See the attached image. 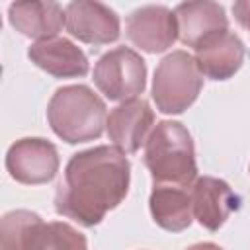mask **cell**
I'll list each match as a JSON object with an SVG mask.
<instances>
[{"mask_svg": "<svg viewBox=\"0 0 250 250\" xmlns=\"http://www.w3.org/2000/svg\"><path fill=\"white\" fill-rule=\"evenodd\" d=\"M145 166L154 186L191 188L197 180V164L189 131L180 121L156 123L145 143Z\"/></svg>", "mask_w": 250, "mask_h": 250, "instance_id": "obj_2", "label": "cell"}, {"mask_svg": "<svg viewBox=\"0 0 250 250\" xmlns=\"http://www.w3.org/2000/svg\"><path fill=\"white\" fill-rule=\"evenodd\" d=\"M27 250H88L86 236L62 221L41 223Z\"/></svg>", "mask_w": 250, "mask_h": 250, "instance_id": "obj_17", "label": "cell"}, {"mask_svg": "<svg viewBox=\"0 0 250 250\" xmlns=\"http://www.w3.org/2000/svg\"><path fill=\"white\" fill-rule=\"evenodd\" d=\"M6 168L10 176L27 186L47 184L57 176L59 152L53 143L39 137H25L16 141L6 154Z\"/></svg>", "mask_w": 250, "mask_h": 250, "instance_id": "obj_6", "label": "cell"}, {"mask_svg": "<svg viewBox=\"0 0 250 250\" xmlns=\"http://www.w3.org/2000/svg\"><path fill=\"white\" fill-rule=\"evenodd\" d=\"M129 41L146 53H162L178 39V21L166 6H143L133 10L125 20Z\"/></svg>", "mask_w": 250, "mask_h": 250, "instance_id": "obj_7", "label": "cell"}, {"mask_svg": "<svg viewBox=\"0 0 250 250\" xmlns=\"http://www.w3.org/2000/svg\"><path fill=\"white\" fill-rule=\"evenodd\" d=\"M203 88V74L195 59L188 51H172L166 55L152 78V100L156 109L168 115L186 111Z\"/></svg>", "mask_w": 250, "mask_h": 250, "instance_id": "obj_4", "label": "cell"}, {"mask_svg": "<svg viewBox=\"0 0 250 250\" xmlns=\"http://www.w3.org/2000/svg\"><path fill=\"white\" fill-rule=\"evenodd\" d=\"M66 29L82 43L107 45L119 37V16L102 2L76 0L64 8Z\"/></svg>", "mask_w": 250, "mask_h": 250, "instance_id": "obj_9", "label": "cell"}, {"mask_svg": "<svg viewBox=\"0 0 250 250\" xmlns=\"http://www.w3.org/2000/svg\"><path fill=\"white\" fill-rule=\"evenodd\" d=\"M27 57L35 66L57 78L84 76L90 68L86 53L64 37L35 41L27 49Z\"/></svg>", "mask_w": 250, "mask_h": 250, "instance_id": "obj_12", "label": "cell"}, {"mask_svg": "<svg viewBox=\"0 0 250 250\" xmlns=\"http://www.w3.org/2000/svg\"><path fill=\"white\" fill-rule=\"evenodd\" d=\"M174 16L178 21V39L193 49L211 37L229 31V18L225 8L217 2H182L174 8Z\"/></svg>", "mask_w": 250, "mask_h": 250, "instance_id": "obj_11", "label": "cell"}, {"mask_svg": "<svg viewBox=\"0 0 250 250\" xmlns=\"http://www.w3.org/2000/svg\"><path fill=\"white\" fill-rule=\"evenodd\" d=\"M94 84L111 102L135 100L146 86V64L133 49L115 47L98 59Z\"/></svg>", "mask_w": 250, "mask_h": 250, "instance_id": "obj_5", "label": "cell"}, {"mask_svg": "<svg viewBox=\"0 0 250 250\" xmlns=\"http://www.w3.org/2000/svg\"><path fill=\"white\" fill-rule=\"evenodd\" d=\"M232 14L236 18V21L250 31V0H240L232 4Z\"/></svg>", "mask_w": 250, "mask_h": 250, "instance_id": "obj_18", "label": "cell"}, {"mask_svg": "<svg viewBox=\"0 0 250 250\" xmlns=\"http://www.w3.org/2000/svg\"><path fill=\"white\" fill-rule=\"evenodd\" d=\"M193 59L203 76L211 80H229L242 66L244 45L232 31H223L199 45Z\"/></svg>", "mask_w": 250, "mask_h": 250, "instance_id": "obj_14", "label": "cell"}, {"mask_svg": "<svg viewBox=\"0 0 250 250\" xmlns=\"http://www.w3.org/2000/svg\"><path fill=\"white\" fill-rule=\"evenodd\" d=\"M129 180L131 164L119 148L100 145L76 152L55 193V209L82 227H94L125 199Z\"/></svg>", "mask_w": 250, "mask_h": 250, "instance_id": "obj_1", "label": "cell"}, {"mask_svg": "<svg viewBox=\"0 0 250 250\" xmlns=\"http://www.w3.org/2000/svg\"><path fill=\"white\" fill-rule=\"evenodd\" d=\"M154 111L148 102L143 98H135L113 107L105 121V131L115 148L123 154H133L146 143L152 133Z\"/></svg>", "mask_w": 250, "mask_h": 250, "instance_id": "obj_8", "label": "cell"}, {"mask_svg": "<svg viewBox=\"0 0 250 250\" xmlns=\"http://www.w3.org/2000/svg\"><path fill=\"white\" fill-rule=\"evenodd\" d=\"M193 219L207 230H219L232 211L238 209V195L225 180L213 176H201L189 188Z\"/></svg>", "mask_w": 250, "mask_h": 250, "instance_id": "obj_10", "label": "cell"}, {"mask_svg": "<svg viewBox=\"0 0 250 250\" xmlns=\"http://www.w3.org/2000/svg\"><path fill=\"white\" fill-rule=\"evenodd\" d=\"M41 223V217L27 209L6 213L0 221V250H27Z\"/></svg>", "mask_w": 250, "mask_h": 250, "instance_id": "obj_16", "label": "cell"}, {"mask_svg": "<svg viewBox=\"0 0 250 250\" xmlns=\"http://www.w3.org/2000/svg\"><path fill=\"white\" fill-rule=\"evenodd\" d=\"M188 250H223V248L217 246V244H213V242H199V244L189 246Z\"/></svg>", "mask_w": 250, "mask_h": 250, "instance_id": "obj_19", "label": "cell"}, {"mask_svg": "<svg viewBox=\"0 0 250 250\" xmlns=\"http://www.w3.org/2000/svg\"><path fill=\"white\" fill-rule=\"evenodd\" d=\"M148 207L154 223L170 232H182L193 221L189 188L166 184L154 186L148 199Z\"/></svg>", "mask_w": 250, "mask_h": 250, "instance_id": "obj_15", "label": "cell"}, {"mask_svg": "<svg viewBox=\"0 0 250 250\" xmlns=\"http://www.w3.org/2000/svg\"><path fill=\"white\" fill-rule=\"evenodd\" d=\"M8 20L16 31L37 41L57 37L66 25L64 10L57 2H14L8 8Z\"/></svg>", "mask_w": 250, "mask_h": 250, "instance_id": "obj_13", "label": "cell"}, {"mask_svg": "<svg viewBox=\"0 0 250 250\" xmlns=\"http://www.w3.org/2000/svg\"><path fill=\"white\" fill-rule=\"evenodd\" d=\"M47 121L59 139L70 145L88 143L104 133L105 104L84 84L62 86L49 100Z\"/></svg>", "mask_w": 250, "mask_h": 250, "instance_id": "obj_3", "label": "cell"}]
</instances>
